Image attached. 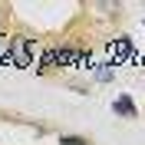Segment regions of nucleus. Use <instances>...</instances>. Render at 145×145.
<instances>
[{"label":"nucleus","instance_id":"obj_1","mask_svg":"<svg viewBox=\"0 0 145 145\" xmlns=\"http://www.w3.org/2000/svg\"><path fill=\"white\" fill-rule=\"evenodd\" d=\"M79 50L76 46H53V50H46L43 59H40V72H46L50 66H76L79 63Z\"/></svg>","mask_w":145,"mask_h":145},{"label":"nucleus","instance_id":"obj_2","mask_svg":"<svg viewBox=\"0 0 145 145\" xmlns=\"http://www.w3.org/2000/svg\"><path fill=\"white\" fill-rule=\"evenodd\" d=\"M13 66H30V59H33V40H13Z\"/></svg>","mask_w":145,"mask_h":145},{"label":"nucleus","instance_id":"obj_3","mask_svg":"<svg viewBox=\"0 0 145 145\" xmlns=\"http://www.w3.org/2000/svg\"><path fill=\"white\" fill-rule=\"evenodd\" d=\"M112 112H116V116H125V119H135L138 116V112H135V102H132L129 92H122V96L112 99Z\"/></svg>","mask_w":145,"mask_h":145},{"label":"nucleus","instance_id":"obj_4","mask_svg":"<svg viewBox=\"0 0 145 145\" xmlns=\"http://www.w3.org/2000/svg\"><path fill=\"white\" fill-rule=\"evenodd\" d=\"M59 145H89L86 138H76V135H59Z\"/></svg>","mask_w":145,"mask_h":145},{"label":"nucleus","instance_id":"obj_5","mask_svg":"<svg viewBox=\"0 0 145 145\" xmlns=\"http://www.w3.org/2000/svg\"><path fill=\"white\" fill-rule=\"evenodd\" d=\"M96 79H99V82H109V79H112V66H102V69H96Z\"/></svg>","mask_w":145,"mask_h":145}]
</instances>
